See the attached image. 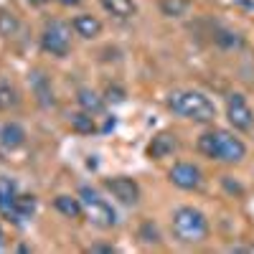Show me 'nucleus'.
Wrapping results in <instances>:
<instances>
[{"label":"nucleus","instance_id":"obj_1","mask_svg":"<svg viewBox=\"0 0 254 254\" xmlns=\"http://www.w3.org/2000/svg\"><path fill=\"white\" fill-rule=\"evenodd\" d=\"M168 110L178 117H186V120H193V122H214L216 120V107L206 94L201 92H173L168 97Z\"/></svg>","mask_w":254,"mask_h":254},{"label":"nucleus","instance_id":"obj_2","mask_svg":"<svg viewBox=\"0 0 254 254\" xmlns=\"http://www.w3.org/2000/svg\"><path fill=\"white\" fill-rule=\"evenodd\" d=\"M173 234L183 244H201L208 239V219L193 206H181L173 211Z\"/></svg>","mask_w":254,"mask_h":254},{"label":"nucleus","instance_id":"obj_3","mask_svg":"<svg viewBox=\"0 0 254 254\" xmlns=\"http://www.w3.org/2000/svg\"><path fill=\"white\" fill-rule=\"evenodd\" d=\"M79 198H81V203H84V216H87L94 226H99V229H112V226H117L115 208L104 201L94 188L84 186V188L79 190Z\"/></svg>","mask_w":254,"mask_h":254},{"label":"nucleus","instance_id":"obj_4","mask_svg":"<svg viewBox=\"0 0 254 254\" xmlns=\"http://www.w3.org/2000/svg\"><path fill=\"white\" fill-rule=\"evenodd\" d=\"M41 49L56 59H64L71 51V26L64 23V20L46 23V28L41 31Z\"/></svg>","mask_w":254,"mask_h":254},{"label":"nucleus","instance_id":"obj_5","mask_svg":"<svg viewBox=\"0 0 254 254\" xmlns=\"http://www.w3.org/2000/svg\"><path fill=\"white\" fill-rule=\"evenodd\" d=\"M247 158V145L226 130H216V153H214V160H221V163H229V165H237Z\"/></svg>","mask_w":254,"mask_h":254},{"label":"nucleus","instance_id":"obj_6","mask_svg":"<svg viewBox=\"0 0 254 254\" xmlns=\"http://www.w3.org/2000/svg\"><path fill=\"white\" fill-rule=\"evenodd\" d=\"M226 120L239 132H249L254 127V110L247 104V99L242 94H229L226 97Z\"/></svg>","mask_w":254,"mask_h":254},{"label":"nucleus","instance_id":"obj_7","mask_svg":"<svg viewBox=\"0 0 254 254\" xmlns=\"http://www.w3.org/2000/svg\"><path fill=\"white\" fill-rule=\"evenodd\" d=\"M168 178H171L173 186L183 188V190H196L201 188L203 183V173H201V168L193 165V163H176L171 168V173H168Z\"/></svg>","mask_w":254,"mask_h":254},{"label":"nucleus","instance_id":"obj_8","mask_svg":"<svg viewBox=\"0 0 254 254\" xmlns=\"http://www.w3.org/2000/svg\"><path fill=\"white\" fill-rule=\"evenodd\" d=\"M104 188L120 201V203H127V206H135L140 201V186L127 178V176H115V178H107L104 181Z\"/></svg>","mask_w":254,"mask_h":254},{"label":"nucleus","instance_id":"obj_9","mask_svg":"<svg viewBox=\"0 0 254 254\" xmlns=\"http://www.w3.org/2000/svg\"><path fill=\"white\" fill-rule=\"evenodd\" d=\"M176 150H178V137L173 132H158L147 145V155L153 160H163L168 155H173Z\"/></svg>","mask_w":254,"mask_h":254},{"label":"nucleus","instance_id":"obj_10","mask_svg":"<svg viewBox=\"0 0 254 254\" xmlns=\"http://www.w3.org/2000/svg\"><path fill=\"white\" fill-rule=\"evenodd\" d=\"M71 28H74L76 36L92 41V38H97V36L102 33V20H99L97 15H92V13H79V15L71 20Z\"/></svg>","mask_w":254,"mask_h":254},{"label":"nucleus","instance_id":"obj_11","mask_svg":"<svg viewBox=\"0 0 254 254\" xmlns=\"http://www.w3.org/2000/svg\"><path fill=\"white\" fill-rule=\"evenodd\" d=\"M31 87H33L36 99L41 102V107H54V104H56L51 81H49V76H46L44 71H33V74H31Z\"/></svg>","mask_w":254,"mask_h":254},{"label":"nucleus","instance_id":"obj_12","mask_svg":"<svg viewBox=\"0 0 254 254\" xmlns=\"http://www.w3.org/2000/svg\"><path fill=\"white\" fill-rule=\"evenodd\" d=\"M23 142H26V130L18 122H5L0 127V145L5 150H18Z\"/></svg>","mask_w":254,"mask_h":254},{"label":"nucleus","instance_id":"obj_13","mask_svg":"<svg viewBox=\"0 0 254 254\" xmlns=\"http://www.w3.org/2000/svg\"><path fill=\"white\" fill-rule=\"evenodd\" d=\"M102 8L107 10L110 15L120 18V20H127V18H135L137 15V5L135 0H99Z\"/></svg>","mask_w":254,"mask_h":254},{"label":"nucleus","instance_id":"obj_14","mask_svg":"<svg viewBox=\"0 0 254 254\" xmlns=\"http://www.w3.org/2000/svg\"><path fill=\"white\" fill-rule=\"evenodd\" d=\"M76 102H79V107L84 110V112H89V115H99L102 110H104V97H99L94 89H89V87H81L79 92H76Z\"/></svg>","mask_w":254,"mask_h":254},{"label":"nucleus","instance_id":"obj_15","mask_svg":"<svg viewBox=\"0 0 254 254\" xmlns=\"http://www.w3.org/2000/svg\"><path fill=\"white\" fill-rule=\"evenodd\" d=\"M54 206L59 214H64L66 219H81L84 216V203L81 198H74V196H56L54 198Z\"/></svg>","mask_w":254,"mask_h":254},{"label":"nucleus","instance_id":"obj_16","mask_svg":"<svg viewBox=\"0 0 254 254\" xmlns=\"http://www.w3.org/2000/svg\"><path fill=\"white\" fill-rule=\"evenodd\" d=\"M69 125H71V130H74V132H79V135H92V132H97L94 115L84 112V110L71 112V115H69Z\"/></svg>","mask_w":254,"mask_h":254},{"label":"nucleus","instance_id":"obj_17","mask_svg":"<svg viewBox=\"0 0 254 254\" xmlns=\"http://www.w3.org/2000/svg\"><path fill=\"white\" fill-rule=\"evenodd\" d=\"M158 8L165 18H183L190 10V0H160Z\"/></svg>","mask_w":254,"mask_h":254},{"label":"nucleus","instance_id":"obj_18","mask_svg":"<svg viewBox=\"0 0 254 254\" xmlns=\"http://www.w3.org/2000/svg\"><path fill=\"white\" fill-rule=\"evenodd\" d=\"M18 28H20L18 15L13 10H8V8H0V36H3V38H13L18 33Z\"/></svg>","mask_w":254,"mask_h":254},{"label":"nucleus","instance_id":"obj_19","mask_svg":"<svg viewBox=\"0 0 254 254\" xmlns=\"http://www.w3.org/2000/svg\"><path fill=\"white\" fill-rule=\"evenodd\" d=\"M214 41L221 46V49H226V51H234V49H242V36L237 33V31H229V28H219L216 33H214Z\"/></svg>","mask_w":254,"mask_h":254},{"label":"nucleus","instance_id":"obj_20","mask_svg":"<svg viewBox=\"0 0 254 254\" xmlns=\"http://www.w3.org/2000/svg\"><path fill=\"white\" fill-rule=\"evenodd\" d=\"M15 196H18L15 181H10V178H5V176H0V208L10 206V203L15 201Z\"/></svg>","mask_w":254,"mask_h":254},{"label":"nucleus","instance_id":"obj_21","mask_svg":"<svg viewBox=\"0 0 254 254\" xmlns=\"http://www.w3.org/2000/svg\"><path fill=\"white\" fill-rule=\"evenodd\" d=\"M18 104V94L5 79H0V110H10Z\"/></svg>","mask_w":254,"mask_h":254},{"label":"nucleus","instance_id":"obj_22","mask_svg":"<svg viewBox=\"0 0 254 254\" xmlns=\"http://www.w3.org/2000/svg\"><path fill=\"white\" fill-rule=\"evenodd\" d=\"M140 239H142L145 244H158V242H160L158 226H155L153 221H145V224H142V229H140Z\"/></svg>","mask_w":254,"mask_h":254},{"label":"nucleus","instance_id":"obj_23","mask_svg":"<svg viewBox=\"0 0 254 254\" xmlns=\"http://www.w3.org/2000/svg\"><path fill=\"white\" fill-rule=\"evenodd\" d=\"M104 102H115V104L125 102V89H120V87H110V89H107V97H104Z\"/></svg>","mask_w":254,"mask_h":254},{"label":"nucleus","instance_id":"obj_24","mask_svg":"<svg viewBox=\"0 0 254 254\" xmlns=\"http://www.w3.org/2000/svg\"><path fill=\"white\" fill-rule=\"evenodd\" d=\"M89 252H104V254H112V252H115V247H102V244H97V247H89Z\"/></svg>","mask_w":254,"mask_h":254},{"label":"nucleus","instance_id":"obj_25","mask_svg":"<svg viewBox=\"0 0 254 254\" xmlns=\"http://www.w3.org/2000/svg\"><path fill=\"white\" fill-rule=\"evenodd\" d=\"M59 3H61V5H79L81 0H59Z\"/></svg>","mask_w":254,"mask_h":254},{"label":"nucleus","instance_id":"obj_26","mask_svg":"<svg viewBox=\"0 0 254 254\" xmlns=\"http://www.w3.org/2000/svg\"><path fill=\"white\" fill-rule=\"evenodd\" d=\"M28 3H31V5H46L49 0H28Z\"/></svg>","mask_w":254,"mask_h":254},{"label":"nucleus","instance_id":"obj_27","mask_svg":"<svg viewBox=\"0 0 254 254\" xmlns=\"http://www.w3.org/2000/svg\"><path fill=\"white\" fill-rule=\"evenodd\" d=\"M0 247H3V229H0Z\"/></svg>","mask_w":254,"mask_h":254}]
</instances>
